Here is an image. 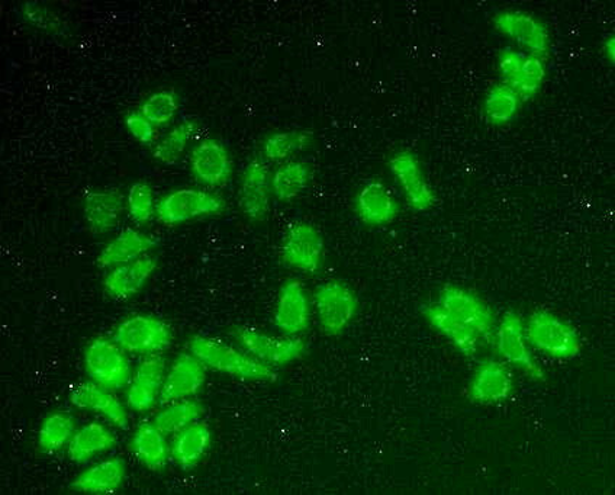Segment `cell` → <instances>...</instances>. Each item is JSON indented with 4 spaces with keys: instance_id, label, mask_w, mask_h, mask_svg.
<instances>
[{
    "instance_id": "obj_1",
    "label": "cell",
    "mask_w": 615,
    "mask_h": 495,
    "mask_svg": "<svg viewBox=\"0 0 615 495\" xmlns=\"http://www.w3.org/2000/svg\"><path fill=\"white\" fill-rule=\"evenodd\" d=\"M190 352L206 366L229 377L259 383H274L278 373L273 366L257 361L247 352L236 349L218 338L194 336L190 341Z\"/></svg>"
},
{
    "instance_id": "obj_2",
    "label": "cell",
    "mask_w": 615,
    "mask_h": 495,
    "mask_svg": "<svg viewBox=\"0 0 615 495\" xmlns=\"http://www.w3.org/2000/svg\"><path fill=\"white\" fill-rule=\"evenodd\" d=\"M530 345L546 356L572 361L582 352V338L567 320L548 310H537L526 323Z\"/></svg>"
},
{
    "instance_id": "obj_3",
    "label": "cell",
    "mask_w": 615,
    "mask_h": 495,
    "mask_svg": "<svg viewBox=\"0 0 615 495\" xmlns=\"http://www.w3.org/2000/svg\"><path fill=\"white\" fill-rule=\"evenodd\" d=\"M85 369L94 383L117 391L126 388L132 377L127 352L114 338H94L85 351Z\"/></svg>"
},
{
    "instance_id": "obj_4",
    "label": "cell",
    "mask_w": 615,
    "mask_h": 495,
    "mask_svg": "<svg viewBox=\"0 0 615 495\" xmlns=\"http://www.w3.org/2000/svg\"><path fill=\"white\" fill-rule=\"evenodd\" d=\"M314 309L324 333L338 336L346 332L359 310L356 292L346 282L325 281L314 292Z\"/></svg>"
},
{
    "instance_id": "obj_5",
    "label": "cell",
    "mask_w": 615,
    "mask_h": 495,
    "mask_svg": "<svg viewBox=\"0 0 615 495\" xmlns=\"http://www.w3.org/2000/svg\"><path fill=\"white\" fill-rule=\"evenodd\" d=\"M114 341L132 355H160L172 345V329L163 320L149 314H137L123 320L115 329Z\"/></svg>"
},
{
    "instance_id": "obj_6",
    "label": "cell",
    "mask_w": 615,
    "mask_h": 495,
    "mask_svg": "<svg viewBox=\"0 0 615 495\" xmlns=\"http://www.w3.org/2000/svg\"><path fill=\"white\" fill-rule=\"evenodd\" d=\"M497 67L501 84L516 92L522 103L536 98L548 77L544 58L517 49H503L498 54Z\"/></svg>"
},
{
    "instance_id": "obj_7",
    "label": "cell",
    "mask_w": 615,
    "mask_h": 495,
    "mask_svg": "<svg viewBox=\"0 0 615 495\" xmlns=\"http://www.w3.org/2000/svg\"><path fill=\"white\" fill-rule=\"evenodd\" d=\"M279 251L283 265L302 273L314 275L324 263L323 234L310 223H292L283 234Z\"/></svg>"
},
{
    "instance_id": "obj_8",
    "label": "cell",
    "mask_w": 615,
    "mask_h": 495,
    "mask_svg": "<svg viewBox=\"0 0 615 495\" xmlns=\"http://www.w3.org/2000/svg\"><path fill=\"white\" fill-rule=\"evenodd\" d=\"M495 347L499 356L509 365L516 366L531 379L544 378L543 369L537 365L530 349L529 337H527L526 323L520 314H504L494 332Z\"/></svg>"
},
{
    "instance_id": "obj_9",
    "label": "cell",
    "mask_w": 615,
    "mask_h": 495,
    "mask_svg": "<svg viewBox=\"0 0 615 495\" xmlns=\"http://www.w3.org/2000/svg\"><path fill=\"white\" fill-rule=\"evenodd\" d=\"M494 26L499 34L507 36L521 52L546 58L550 52L552 36L548 26L532 15L520 9H505L495 13Z\"/></svg>"
},
{
    "instance_id": "obj_10",
    "label": "cell",
    "mask_w": 615,
    "mask_h": 495,
    "mask_svg": "<svg viewBox=\"0 0 615 495\" xmlns=\"http://www.w3.org/2000/svg\"><path fill=\"white\" fill-rule=\"evenodd\" d=\"M438 304L474 329L482 341L489 342L494 337L497 327L494 310L475 292L457 286H446L439 293Z\"/></svg>"
},
{
    "instance_id": "obj_11",
    "label": "cell",
    "mask_w": 615,
    "mask_h": 495,
    "mask_svg": "<svg viewBox=\"0 0 615 495\" xmlns=\"http://www.w3.org/2000/svg\"><path fill=\"white\" fill-rule=\"evenodd\" d=\"M234 337L245 352L269 366H283L305 355L304 341L298 336L273 337L251 327L234 330Z\"/></svg>"
},
{
    "instance_id": "obj_12",
    "label": "cell",
    "mask_w": 615,
    "mask_h": 495,
    "mask_svg": "<svg viewBox=\"0 0 615 495\" xmlns=\"http://www.w3.org/2000/svg\"><path fill=\"white\" fill-rule=\"evenodd\" d=\"M389 169L412 209L427 213L434 208L438 196L422 169L419 155L410 150L398 151L389 160Z\"/></svg>"
},
{
    "instance_id": "obj_13",
    "label": "cell",
    "mask_w": 615,
    "mask_h": 495,
    "mask_svg": "<svg viewBox=\"0 0 615 495\" xmlns=\"http://www.w3.org/2000/svg\"><path fill=\"white\" fill-rule=\"evenodd\" d=\"M224 200L211 192L185 187L164 196L158 205V217L166 226L223 213Z\"/></svg>"
},
{
    "instance_id": "obj_14",
    "label": "cell",
    "mask_w": 615,
    "mask_h": 495,
    "mask_svg": "<svg viewBox=\"0 0 615 495\" xmlns=\"http://www.w3.org/2000/svg\"><path fill=\"white\" fill-rule=\"evenodd\" d=\"M206 379V366L202 364L192 353H181L170 365L164 378L160 402L190 400L204 387Z\"/></svg>"
},
{
    "instance_id": "obj_15",
    "label": "cell",
    "mask_w": 615,
    "mask_h": 495,
    "mask_svg": "<svg viewBox=\"0 0 615 495\" xmlns=\"http://www.w3.org/2000/svg\"><path fill=\"white\" fill-rule=\"evenodd\" d=\"M166 373V361L160 355L145 356L140 362L127 389V402L131 410L145 412L155 406Z\"/></svg>"
},
{
    "instance_id": "obj_16",
    "label": "cell",
    "mask_w": 615,
    "mask_h": 495,
    "mask_svg": "<svg viewBox=\"0 0 615 495\" xmlns=\"http://www.w3.org/2000/svg\"><path fill=\"white\" fill-rule=\"evenodd\" d=\"M273 319L284 336L305 332L311 321V301L304 283L292 279L280 288Z\"/></svg>"
},
{
    "instance_id": "obj_17",
    "label": "cell",
    "mask_w": 615,
    "mask_h": 495,
    "mask_svg": "<svg viewBox=\"0 0 615 495\" xmlns=\"http://www.w3.org/2000/svg\"><path fill=\"white\" fill-rule=\"evenodd\" d=\"M71 402L80 410L94 411L105 417L115 428L126 430L130 424L126 407L114 396L111 389L94 380L77 384L71 391Z\"/></svg>"
},
{
    "instance_id": "obj_18",
    "label": "cell",
    "mask_w": 615,
    "mask_h": 495,
    "mask_svg": "<svg viewBox=\"0 0 615 495\" xmlns=\"http://www.w3.org/2000/svg\"><path fill=\"white\" fill-rule=\"evenodd\" d=\"M514 380L501 362L486 359L477 366L470 384V397L479 405H498L508 400Z\"/></svg>"
},
{
    "instance_id": "obj_19",
    "label": "cell",
    "mask_w": 615,
    "mask_h": 495,
    "mask_svg": "<svg viewBox=\"0 0 615 495\" xmlns=\"http://www.w3.org/2000/svg\"><path fill=\"white\" fill-rule=\"evenodd\" d=\"M155 269H158V259L150 255L117 266L105 277V292L114 300H130L145 287Z\"/></svg>"
},
{
    "instance_id": "obj_20",
    "label": "cell",
    "mask_w": 615,
    "mask_h": 495,
    "mask_svg": "<svg viewBox=\"0 0 615 495\" xmlns=\"http://www.w3.org/2000/svg\"><path fill=\"white\" fill-rule=\"evenodd\" d=\"M191 169L197 181L217 187L231 176V159L219 141L205 140L192 151Z\"/></svg>"
},
{
    "instance_id": "obj_21",
    "label": "cell",
    "mask_w": 615,
    "mask_h": 495,
    "mask_svg": "<svg viewBox=\"0 0 615 495\" xmlns=\"http://www.w3.org/2000/svg\"><path fill=\"white\" fill-rule=\"evenodd\" d=\"M422 315L429 321L431 327L438 330L442 336L446 337L463 356H476L482 338L474 329L454 318L453 314H450L438 302L422 306Z\"/></svg>"
},
{
    "instance_id": "obj_22",
    "label": "cell",
    "mask_w": 615,
    "mask_h": 495,
    "mask_svg": "<svg viewBox=\"0 0 615 495\" xmlns=\"http://www.w3.org/2000/svg\"><path fill=\"white\" fill-rule=\"evenodd\" d=\"M269 168L261 160H251L242 175L240 204L246 217L257 222L269 213Z\"/></svg>"
},
{
    "instance_id": "obj_23",
    "label": "cell",
    "mask_w": 615,
    "mask_h": 495,
    "mask_svg": "<svg viewBox=\"0 0 615 495\" xmlns=\"http://www.w3.org/2000/svg\"><path fill=\"white\" fill-rule=\"evenodd\" d=\"M356 211L362 222L370 227H382L398 217L397 200L384 183L371 181L362 187L356 198Z\"/></svg>"
},
{
    "instance_id": "obj_24",
    "label": "cell",
    "mask_w": 615,
    "mask_h": 495,
    "mask_svg": "<svg viewBox=\"0 0 615 495\" xmlns=\"http://www.w3.org/2000/svg\"><path fill=\"white\" fill-rule=\"evenodd\" d=\"M123 211V196L118 190L86 192L84 200L85 222L95 234L111 232L118 226Z\"/></svg>"
},
{
    "instance_id": "obj_25",
    "label": "cell",
    "mask_w": 615,
    "mask_h": 495,
    "mask_svg": "<svg viewBox=\"0 0 615 495\" xmlns=\"http://www.w3.org/2000/svg\"><path fill=\"white\" fill-rule=\"evenodd\" d=\"M158 245L155 238L139 230H123L112 241H109L98 256V265L102 269H114L117 266L132 262L149 254Z\"/></svg>"
},
{
    "instance_id": "obj_26",
    "label": "cell",
    "mask_w": 615,
    "mask_h": 495,
    "mask_svg": "<svg viewBox=\"0 0 615 495\" xmlns=\"http://www.w3.org/2000/svg\"><path fill=\"white\" fill-rule=\"evenodd\" d=\"M126 474V462L121 458H112L82 472L73 481L72 488L87 494H112L121 487Z\"/></svg>"
},
{
    "instance_id": "obj_27",
    "label": "cell",
    "mask_w": 615,
    "mask_h": 495,
    "mask_svg": "<svg viewBox=\"0 0 615 495\" xmlns=\"http://www.w3.org/2000/svg\"><path fill=\"white\" fill-rule=\"evenodd\" d=\"M115 443H117V439H115L112 430L94 421V423L76 430L75 437L68 443L67 456L76 464H84V462L94 460L95 456L111 451Z\"/></svg>"
},
{
    "instance_id": "obj_28",
    "label": "cell",
    "mask_w": 615,
    "mask_h": 495,
    "mask_svg": "<svg viewBox=\"0 0 615 495\" xmlns=\"http://www.w3.org/2000/svg\"><path fill=\"white\" fill-rule=\"evenodd\" d=\"M132 452L142 465L162 471L169 461L166 434L154 423H141L131 440Z\"/></svg>"
},
{
    "instance_id": "obj_29",
    "label": "cell",
    "mask_w": 615,
    "mask_h": 495,
    "mask_svg": "<svg viewBox=\"0 0 615 495\" xmlns=\"http://www.w3.org/2000/svg\"><path fill=\"white\" fill-rule=\"evenodd\" d=\"M211 430L204 423L187 426L176 434L172 444V456L183 470H191L205 456L211 446Z\"/></svg>"
},
{
    "instance_id": "obj_30",
    "label": "cell",
    "mask_w": 615,
    "mask_h": 495,
    "mask_svg": "<svg viewBox=\"0 0 615 495\" xmlns=\"http://www.w3.org/2000/svg\"><path fill=\"white\" fill-rule=\"evenodd\" d=\"M522 104L525 103L516 92L498 82L485 95L484 114L486 121L494 127L508 126L520 114Z\"/></svg>"
},
{
    "instance_id": "obj_31",
    "label": "cell",
    "mask_w": 615,
    "mask_h": 495,
    "mask_svg": "<svg viewBox=\"0 0 615 495\" xmlns=\"http://www.w3.org/2000/svg\"><path fill=\"white\" fill-rule=\"evenodd\" d=\"M312 179L311 168L304 162L282 164L272 177V191L282 203L296 200L304 194Z\"/></svg>"
},
{
    "instance_id": "obj_32",
    "label": "cell",
    "mask_w": 615,
    "mask_h": 495,
    "mask_svg": "<svg viewBox=\"0 0 615 495\" xmlns=\"http://www.w3.org/2000/svg\"><path fill=\"white\" fill-rule=\"evenodd\" d=\"M76 433V419L68 412H52L45 417L39 432V446L47 453L68 446Z\"/></svg>"
},
{
    "instance_id": "obj_33",
    "label": "cell",
    "mask_w": 615,
    "mask_h": 495,
    "mask_svg": "<svg viewBox=\"0 0 615 495\" xmlns=\"http://www.w3.org/2000/svg\"><path fill=\"white\" fill-rule=\"evenodd\" d=\"M202 415H204V407L190 398V400L170 402L154 417V424L168 437V434H177L187 426L196 423Z\"/></svg>"
},
{
    "instance_id": "obj_34",
    "label": "cell",
    "mask_w": 615,
    "mask_h": 495,
    "mask_svg": "<svg viewBox=\"0 0 615 495\" xmlns=\"http://www.w3.org/2000/svg\"><path fill=\"white\" fill-rule=\"evenodd\" d=\"M196 126L194 121H183L173 127L172 130L154 146V159L164 164L176 163L185 153L187 144L194 137Z\"/></svg>"
},
{
    "instance_id": "obj_35",
    "label": "cell",
    "mask_w": 615,
    "mask_h": 495,
    "mask_svg": "<svg viewBox=\"0 0 615 495\" xmlns=\"http://www.w3.org/2000/svg\"><path fill=\"white\" fill-rule=\"evenodd\" d=\"M312 143V134L306 131H282L272 134L265 141L263 153L269 160L279 162L291 158L298 151L306 149Z\"/></svg>"
},
{
    "instance_id": "obj_36",
    "label": "cell",
    "mask_w": 615,
    "mask_h": 495,
    "mask_svg": "<svg viewBox=\"0 0 615 495\" xmlns=\"http://www.w3.org/2000/svg\"><path fill=\"white\" fill-rule=\"evenodd\" d=\"M179 108L176 95L172 90H160L149 96L141 105V116H144L153 126H164L172 121Z\"/></svg>"
},
{
    "instance_id": "obj_37",
    "label": "cell",
    "mask_w": 615,
    "mask_h": 495,
    "mask_svg": "<svg viewBox=\"0 0 615 495\" xmlns=\"http://www.w3.org/2000/svg\"><path fill=\"white\" fill-rule=\"evenodd\" d=\"M128 214L132 222L149 223L155 214L154 192L149 183L137 182L130 187L127 195Z\"/></svg>"
},
{
    "instance_id": "obj_38",
    "label": "cell",
    "mask_w": 615,
    "mask_h": 495,
    "mask_svg": "<svg viewBox=\"0 0 615 495\" xmlns=\"http://www.w3.org/2000/svg\"><path fill=\"white\" fill-rule=\"evenodd\" d=\"M22 15L36 30L47 31L50 34H63L66 31V24H64L62 18L48 11L47 8L40 7V4L25 3L22 8Z\"/></svg>"
},
{
    "instance_id": "obj_39",
    "label": "cell",
    "mask_w": 615,
    "mask_h": 495,
    "mask_svg": "<svg viewBox=\"0 0 615 495\" xmlns=\"http://www.w3.org/2000/svg\"><path fill=\"white\" fill-rule=\"evenodd\" d=\"M126 126L130 134L141 144H151L155 139V126L141 114H131L126 119Z\"/></svg>"
},
{
    "instance_id": "obj_40",
    "label": "cell",
    "mask_w": 615,
    "mask_h": 495,
    "mask_svg": "<svg viewBox=\"0 0 615 495\" xmlns=\"http://www.w3.org/2000/svg\"><path fill=\"white\" fill-rule=\"evenodd\" d=\"M605 62L614 64L615 62V39L614 35L605 36L603 41V47H601Z\"/></svg>"
}]
</instances>
